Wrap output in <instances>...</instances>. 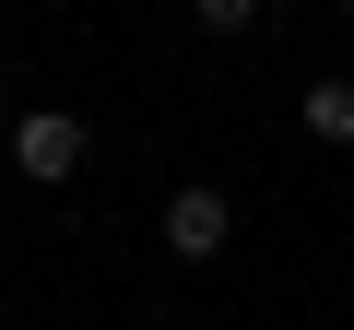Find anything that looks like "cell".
I'll use <instances>...</instances> for the list:
<instances>
[{
  "instance_id": "4",
  "label": "cell",
  "mask_w": 354,
  "mask_h": 330,
  "mask_svg": "<svg viewBox=\"0 0 354 330\" xmlns=\"http://www.w3.org/2000/svg\"><path fill=\"white\" fill-rule=\"evenodd\" d=\"M260 12H272V0H189V24H201V36H248Z\"/></svg>"
},
{
  "instance_id": "6",
  "label": "cell",
  "mask_w": 354,
  "mask_h": 330,
  "mask_svg": "<svg viewBox=\"0 0 354 330\" xmlns=\"http://www.w3.org/2000/svg\"><path fill=\"white\" fill-rule=\"evenodd\" d=\"M342 24H354V0H342Z\"/></svg>"
},
{
  "instance_id": "5",
  "label": "cell",
  "mask_w": 354,
  "mask_h": 330,
  "mask_svg": "<svg viewBox=\"0 0 354 330\" xmlns=\"http://www.w3.org/2000/svg\"><path fill=\"white\" fill-rule=\"evenodd\" d=\"M0 130H12V83H0Z\"/></svg>"
},
{
  "instance_id": "3",
  "label": "cell",
  "mask_w": 354,
  "mask_h": 330,
  "mask_svg": "<svg viewBox=\"0 0 354 330\" xmlns=\"http://www.w3.org/2000/svg\"><path fill=\"white\" fill-rule=\"evenodd\" d=\"M307 142H354V83H342V71L307 83Z\"/></svg>"
},
{
  "instance_id": "1",
  "label": "cell",
  "mask_w": 354,
  "mask_h": 330,
  "mask_svg": "<svg viewBox=\"0 0 354 330\" xmlns=\"http://www.w3.org/2000/svg\"><path fill=\"white\" fill-rule=\"evenodd\" d=\"M0 153H12V165H24L36 189H59V177H83V153H95V130H83L71 106H24L12 130H0Z\"/></svg>"
},
{
  "instance_id": "2",
  "label": "cell",
  "mask_w": 354,
  "mask_h": 330,
  "mask_svg": "<svg viewBox=\"0 0 354 330\" xmlns=\"http://www.w3.org/2000/svg\"><path fill=\"white\" fill-rule=\"evenodd\" d=\"M153 236H165V260H189V271H213V260L236 248V201H225L213 177H189V189L165 201V224H153Z\"/></svg>"
}]
</instances>
